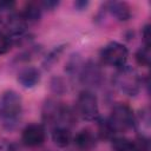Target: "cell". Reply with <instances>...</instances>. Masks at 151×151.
<instances>
[{
	"label": "cell",
	"instance_id": "cell-23",
	"mask_svg": "<svg viewBox=\"0 0 151 151\" xmlns=\"http://www.w3.org/2000/svg\"><path fill=\"white\" fill-rule=\"evenodd\" d=\"M59 5V1H55V0H47V1H41L40 2V6L42 9H54L57 6Z\"/></svg>",
	"mask_w": 151,
	"mask_h": 151
},
{
	"label": "cell",
	"instance_id": "cell-17",
	"mask_svg": "<svg viewBox=\"0 0 151 151\" xmlns=\"http://www.w3.org/2000/svg\"><path fill=\"white\" fill-rule=\"evenodd\" d=\"M134 59L138 65L140 66H149L150 60H151V54H150V46H144L140 47L134 55Z\"/></svg>",
	"mask_w": 151,
	"mask_h": 151
},
{
	"label": "cell",
	"instance_id": "cell-6",
	"mask_svg": "<svg viewBox=\"0 0 151 151\" xmlns=\"http://www.w3.org/2000/svg\"><path fill=\"white\" fill-rule=\"evenodd\" d=\"M4 26H5V33L12 39L13 45L19 40H22L26 38L27 22L21 17V14L13 13L5 20Z\"/></svg>",
	"mask_w": 151,
	"mask_h": 151
},
{
	"label": "cell",
	"instance_id": "cell-25",
	"mask_svg": "<svg viewBox=\"0 0 151 151\" xmlns=\"http://www.w3.org/2000/svg\"><path fill=\"white\" fill-rule=\"evenodd\" d=\"M88 5V1H84V0H79V1H76L74 2V7L78 9V11H83L87 7Z\"/></svg>",
	"mask_w": 151,
	"mask_h": 151
},
{
	"label": "cell",
	"instance_id": "cell-15",
	"mask_svg": "<svg viewBox=\"0 0 151 151\" xmlns=\"http://www.w3.org/2000/svg\"><path fill=\"white\" fill-rule=\"evenodd\" d=\"M83 60L78 55V54H73L71 55V58L68 59L67 64H66V72L71 76H77L79 78V74H80V71L83 68Z\"/></svg>",
	"mask_w": 151,
	"mask_h": 151
},
{
	"label": "cell",
	"instance_id": "cell-19",
	"mask_svg": "<svg viewBox=\"0 0 151 151\" xmlns=\"http://www.w3.org/2000/svg\"><path fill=\"white\" fill-rule=\"evenodd\" d=\"M13 45L12 39L2 31H0V54H4L11 50Z\"/></svg>",
	"mask_w": 151,
	"mask_h": 151
},
{
	"label": "cell",
	"instance_id": "cell-20",
	"mask_svg": "<svg viewBox=\"0 0 151 151\" xmlns=\"http://www.w3.org/2000/svg\"><path fill=\"white\" fill-rule=\"evenodd\" d=\"M64 51V47L63 46H58V47H55L47 57H46V59H45V61H44V65H45V67L47 68V67H50L51 65H53L54 63H55V60H58V58H59V55L61 54V52Z\"/></svg>",
	"mask_w": 151,
	"mask_h": 151
},
{
	"label": "cell",
	"instance_id": "cell-5",
	"mask_svg": "<svg viewBox=\"0 0 151 151\" xmlns=\"http://www.w3.org/2000/svg\"><path fill=\"white\" fill-rule=\"evenodd\" d=\"M77 110L79 116L85 120L97 119L99 116V106L96 94L88 90L81 91L77 99Z\"/></svg>",
	"mask_w": 151,
	"mask_h": 151
},
{
	"label": "cell",
	"instance_id": "cell-4",
	"mask_svg": "<svg viewBox=\"0 0 151 151\" xmlns=\"http://www.w3.org/2000/svg\"><path fill=\"white\" fill-rule=\"evenodd\" d=\"M100 57L106 65L120 68L126 66L129 52L125 45L118 41H111L101 48Z\"/></svg>",
	"mask_w": 151,
	"mask_h": 151
},
{
	"label": "cell",
	"instance_id": "cell-14",
	"mask_svg": "<svg viewBox=\"0 0 151 151\" xmlns=\"http://www.w3.org/2000/svg\"><path fill=\"white\" fill-rule=\"evenodd\" d=\"M140 126V136L149 138V131H150V114L149 110L144 109L140 111L139 116H136V122H134V127Z\"/></svg>",
	"mask_w": 151,
	"mask_h": 151
},
{
	"label": "cell",
	"instance_id": "cell-9",
	"mask_svg": "<svg viewBox=\"0 0 151 151\" xmlns=\"http://www.w3.org/2000/svg\"><path fill=\"white\" fill-rule=\"evenodd\" d=\"M41 79V73L37 67L33 66H27L25 68H22L17 77L18 83L25 87V88H32L34 86H37L39 84Z\"/></svg>",
	"mask_w": 151,
	"mask_h": 151
},
{
	"label": "cell",
	"instance_id": "cell-1",
	"mask_svg": "<svg viewBox=\"0 0 151 151\" xmlns=\"http://www.w3.org/2000/svg\"><path fill=\"white\" fill-rule=\"evenodd\" d=\"M22 100L18 92L6 90L0 94V120L6 129H13L20 120Z\"/></svg>",
	"mask_w": 151,
	"mask_h": 151
},
{
	"label": "cell",
	"instance_id": "cell-13",
	"mask_svg": "<svg viewBox=\"0 0 151 151\" xmlns=\"http://www.w3.org/2000/svg\"><path fill=\"white\" fill-rule=\"evenodd\" d=\"M42 8L40 2H28L24 7V11L20 13L21 17L26 20V22H37L41 18Z\"/></svg>",
	"mask_w": 151,
	"mask_h": 151
},
{
	"label": "cell",
	"instance_id": "cell-22",
	"mask_svg": "<svg viewBox=\"0 0 151 151\" xmlns=\"http://www.w3.org/2000/svg\"><path fill=\"white\" fill-rule=\"evenodd\" d=\"M142 37H143V41H144L145 46H150V41H151V32H150V25H149V24H146V25L143 27Z\"/></svg>",
	"mask_w": 151,
	"mask_h": 151
},
{
	"label": "cell",
	"instance_id": "cell-2",
	"mask_svg": "<svg viewBox=\"0 0 151 151\" xmlns=\"http://www.w3.org/2000/svg\"><path fill=\"white\" fill-rule=\"evenodd\" d=\"M113 84L122 93L132 97L139 93L143 80L134 70L124 66L118 68L117 73L113 77Z\"/></svg>",
	"mask_w": 151,
	"mask_h": 151
},
{
	"label": "cell",
	"instance_id": "cell-18",
	"mask_svg": "<svg viewBox=\"0 0 151 151\" xmlns=\"http://www.w3.org/2000/svg\"><path fill=\"white\" fill-rule=\"evenodd\" d=\"M98 132L101 138H112L114 137V130L110 124L109 119H100L98 123Z\"/></svg>",
	"mask_w": 151,
	"mask_h": 151
},
{
	"label": "cell",
	"instance_id": "cell-7",
	"mask_svg": "<svg viewBox=\"0 0 151 151\" xmlns=\"http://www.w3.org/2000/svg\"><path fill=\"white\" fill-rule=\"evenodd\" d=\"M46 131L41 124H29L27 125L21 134V142L28 147H37L45 142Z\"/></svg>",
	"mask_w": 151,
	"mask_h": 151
},
{
	"label": "cell",
	"instance_id": "cell-8",
	"mask_svg": "<svg viewBox=\"0 0 151 151\" xmlns=\"http://www.w3.org/2000/svg\"><path fill=\"white\" fill-rule=\"evenodd\" d=\"M101 78H103L101 70L96 63L87 61L83 65V68L79 74V79L81 80L83 84L88 86H98L101 81Z\"/></svg>",
	"mask_w": 151,
	"mask_h": 151
},
{
	"label": "cell",
	"instance_id": "cell-11",
	"mask_svg": "<svg viewBox=\"0 0 151 151\" xmlns=\"http://www.w3.org/2000/svg\"><path fill=\"white\" fill-rule=\"evenodd\" d=\"M52 140L58 147H66L72 142V134L70 127L66 126H54L52 130Z\"/></svg>",
	"mask_w": 151,
	"mask_h": 151
},
{
	"label": "cell",
	"instance_id": "cell-3",
	"mask_svg": "<svg viewBox=\"0 0 151 151\" xmlns=\"http://www.w3.org/2000/svg\"><path fill=\"white\" fill-rule=\"evenodd\" d=\"M109 120L114 132H123L134 127L136 114L127 104L119 103L113 106Z\"/></svg>",
	"mask_w": 151,
	"mask_h": 151
},
{
	"label": "cell",
	"instance_id": "cell-24",
	"mask_svg": "<svg viewBox=\"0 0 151 151\" xmlns=\"http://www.w3.org/2000/svg\"><path fill=\"white\" fill-rule=\"evenodd\" d=\"M0 151H15V149L11 143L0 142Z\"/></svg>",
	"mask_w": 151,
	"mask_h": 151
},
{
	"label": "cell",
	"instance_id": "cell-10",
	"mask_svg": "<svg viewBox=\"0 0 151 151\" xmlns=\"http://www.w3.org/2000/svg\"><path fill=\"white\" fill-rule=\"evenodd\" d=\"M106 9L118 21H127L132 15L130 5L124 1H110L106 4Z\"/></svg>",
	"mask_w": 151,
	"mask_h": 151
},
{
	"label": "cell",
	"instance_id": "cell-21",
	"mask_svg": "<svg viewBox=\"0 0 151 151\" xmlns=\"http://www.w3.org/2000/svg\"><path fill=\"white\" fill-rule=\"evenodd\" d=\"M51 88L54 93H63L65 91V84L61 78H53L51 81Z\"/></svg>",
	"mask_w": 151,
	"mask_h": 151
},
{
	"label": "cell",
	"instance_id": "cell-16",
	"mask_svg": "<svg viewBox=\"0 0 151 151\" xmlns=\"http://www.w3.org/2000/svg\"><path fill=\"white\" fill-rule=\"evenodd\" d=\"M112 146L114 151H133V140L125 137H112Z\"/></svg>",
	"mask_w": 151,
	"mask_h": 151
},
{
	"label": "cell",
	"instance_id": "cell-12",
	"mask_svg": "<svg viewBox=\"0 0 151 151\" xmlns=\"http://www.w3.org/2000/svg\"><path fill=\"white\" fill-rule=\"evenodd\" d=\"M76 146L79 149V150H83V151H87L90 149H92L96 144V137L94 134L90 131V130H81L79 131L74 139H73Z\"/></svg>",
	"mask_w": 151,
	"mask_h": 151
}]
</instances>
